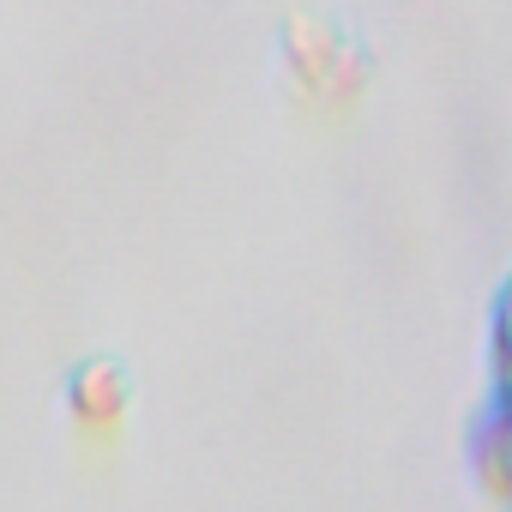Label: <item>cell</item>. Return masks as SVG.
Wrapping results in <instances>:
<instances>
[{
  "label": "cell",
  "instance_id": "6da1fadb",
  "mask_svg": "<svg viewBox=\"0 0 512 512\" xmlns=\"http://www.w3.org/2000/svg\"><path fill=\"white\" fill-rule=\"evenodd\" d=\"M67 410L85 434H109L127 416V374L115 362H85L67 386Z\"/></svg>",
  "mask_w": 512,
  "mask_h": 512
},
{
  "label": "cell",
  "instance_id": "7a4b0ae2",
  "mask_svg": "<svg viewBox=\"0 0 512 512\" xmlns=\"http://www.w3.org/2000/svg\"><path fill=\"white\" fill-rule=\"evenodd\" d=\"M284 49H290V73L302 79V91H332V79L356 67L350 49H344L320 19H296L290 37H284Z\"/></svg>",
  "mask_w": 512,
  "mask_h": 512
}]
</instances>
